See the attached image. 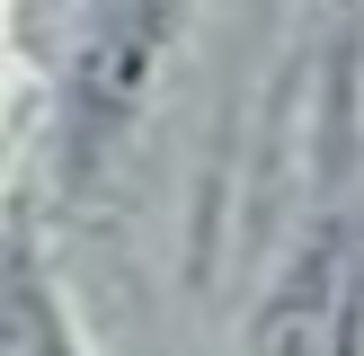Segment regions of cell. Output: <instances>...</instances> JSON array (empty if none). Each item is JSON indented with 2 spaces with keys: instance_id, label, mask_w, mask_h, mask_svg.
Listing matches in <instances>:
<instances>
[{
  "instance_id": "3957f363",
  "label": "cell",
  "mask_w": 364,
  "mask_h": 356,
  "mask_svg": "<svg viewBox=\"0 0 364 356\" xmlns=\"http://www.w3.org/2000/svg\"><path fill=\"white\" fill-rule=\"evenodd\" d=\"M9 356H80L71 330H63V312H53V294H45V267H36L27 241H18V258H9Z\"/></svg>"
},
{
  "instance_id": "7a4b0ae2",
  "label": "cell",
  "mask_w": 364,
  "mask_h": 356,
  "mask_svg": "<svg viewBox=\"0 0 364 356\" xmlns=\"http://www.w3.org/2000/svg\"><path fill=\"white\" fill-rule=\"evenodd\" d=\"M355 285H364V267H355L347 231L320 223L294 249V267L276 276L258 330H249V356H355V312H364Z\"/></svg>"
},
{
  "instance_id": "6da1fadb",
  "label": "cell",
  "mask_w": 364,
  "mask_h": 356,
  "mask_svg": "<svg viewBox=\"0 0 364 356\" xmlns=\"http://www.w3.org/2000/svg\"><path fill=\"white\" fill-rule=\"evenodd\" d=\"M187 18L196 0H80V18L63 36V80H53V152H63L71 187H89L124 152Z\"/></svg>"
}]
</instances>
